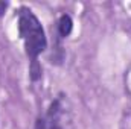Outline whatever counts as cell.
Returning a JSON list of instances; mask_svg holds the SVG:
<instances>
[{"mask_svg":"<svg viewBox=\"0 0 131 129\" xmlns=\"http://www.w3.org/2000/svg\"><path fill=\"white\" fill-rule=\"evenodd\" d=\"M72 28H73V21H72V18H70V15H61L60 17V20H58V33L66 38V36H69L70 32H72Z\"/></svg>","mask_w":131,"mask_h":129,"instance_id":"3","label":"cell"},{"mask_svg":"<svg viewBox=\"0 0 131 129\" xmlns=\"http://www.w3.org/2000/svg\"><path fill=\"white\" fill-rule=\"evenodd\" d=\"M6 8H8V3H5V2H0V15H3V12L6 11Z\"/></svg>","mask_w":131,"mask_h":129,"instance_id":"4","label":"cell"},{"mask_svg":"<svg viewBox=\"0 0 131 129\" xmlns=\"http://www.w3.org/2000/svg\"><path fill=\"white\" fill-rule=\"evenodd\" d=\"M58 120H60V105H58V102H55V103H52L47 115L37 122L35 129H60Z\"/></svg>","mask_w":131,"mask_h":129,"instance_id":"2","label":"cell"},{"mask_svg":"<svg viewBox=\"0 0 131 129\" xmlns=\"http://www.w3.org/2000/svg\"><path fill=\"white\" fill-rule=\"evenodd\" d=\"M18 33L25 43V50L31 64H38V56L44 52L47 40L40 20L29 8L25 6L18 9Z\"/></svg>","mask_w":131,"mask_h":129,"instance_id":"1","label":"cell"}]
</instances>
